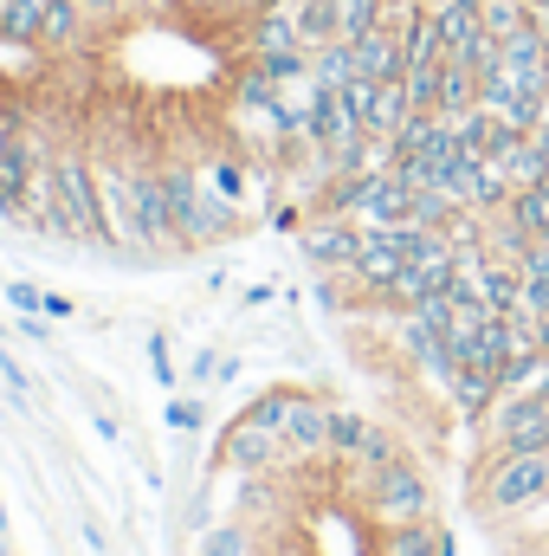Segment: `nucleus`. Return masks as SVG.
Returning <instances> with one entry per match:
<instances>
[{"instance_id": "obj_16", "label": "nucleus", "mask_w": 549, "mask_h": 556, "mask_svg": "<svg viewBox=\"0 0 549 556\" xmlns=\"http://www.w3.org/2000/svg\"><path fill=\"white\" fill-rule=\"evenodd\" d=\"M194 556H259V525H246V518H220V525L201 531Z\"/></svg>"}, {"instance_id": "obj_32", "label": "nucleus", "mask_w": 549, "mask_h": 556, "mask_svg": "<svg viewBox=\"0 0 549 556\" xmlns=\"http://www.w3.org/2000/svg\"><path fill=\"white\" fill-rule=\"evenodd\" d=\"M272 227H278V233H304V207H297V201H278Z\"/></svg>"}, {"instance_id": "obj_20", "label": "nucleus", "mask_w": 549, "mask_h": 556, "mask_svg": "<svg viewBox=\"0 0 549 556\" xmlns=\"http://www.w3.org/2000/svg\"><path fill=\"white\" fill-rule=\"evenodd\" d=\"M505 214H511V227H524L531 240H549V181H537V188H518Z\"/></svg>"}, {"instance_id": "obj_34", "label": "nucleus", "mask_w": 549, "mask_h": 556, "mask_svg": "<svg viewBox=\"0 0 549 556\" xmlns=\"http://www.w3.org/2000/svg\"><path fill=\"white\" fill-rule=\"evenodd\" d=\"M46 317H78V304H72V298H59V291H46Z\"/></svg>"}, {"instance_id": "obj_12", "label": "nucleus", "mask_w": 549, "mask_h": 556, "mask_svg": "<svg viewBox=\"0 0 549 556\" xmlns=\"http://www.w3.org/2000/svg\"><path fill=\"white\" fill-rule=\"evenodd\" d=\"M518 137H524V130H518L505 111H491V104H478V111L459 117V149H465V155H491V162H498Z\"/></svg>"}, {"instance_id": "obj_13", "label": "nucleus", "mask_w": 549, "mask_h": 556, "mask_svg": "<svg viewBox=\"0 0 549 556\" xmlns=\"http://www.w3.org/2000/svg\"><path fill=\"white\" fill-rule=\"evenodd\" d=\"M85 33H98V26L85 20V7H78V0H46V26H39V52H52V59H72V52L85 46Z\"/></svg>"}, {"instance_id": "obj_15", "label": "nucleus", "mask_w": 549, "mask_h": 556, "mask_svg": "<svg viewBox=\"0 0 549 556\" xmlns=\"http://www.w3.org/2000/svg\"><path fill=\"white\" fill-rule=\"evenodd\" d=\"M356 78H362V65H356V46H349V39H330V46L310 52V85H317V91H343V85H356Z\"/></svg>"}, {"instance_id": "obj_5", "label": "nucleus", "mask_w": 549, "mask_h": 556, "mask_svg": "<svg viewBox=\"0 0 549 556\" xmlns=\"http://www.w3.org/2000/svg\"><path fill=\"white\" fill-rule=\"evenodd\" d=\"M478 433L491 440V453H549V402L531 389H505Z\"/></svg>"}, {"instance_id": "obj_31", "label": "nucleus", "mask_w": 549, "mask_h": 556, "mask_svg": "<svg viewBox=\"0 0 549 556\" xmlns=\"http://www.w3.org/2000/svg\"><path fill=\"white\" fill-rule=\"evenodd\" d=\"M0 376H7V389H13V395H20V402H26V395H33V376H26V369H20V363H13V356H7V350H0Z\"/></svg>"}, {"instance_id": "obj_30", "label": "nucleus", "mask_w": 549, "mask_h": 556, "mask_svg": "<svg viewBox=\"0 0 549 556\" xmlns=\"http://www.w3.org/2000/svg\"><path fill=\"white\" fill-rule=\"evenodd\" d=\"M78 7H85V20H91V26H117L137 0H78Z\"/></svg>"}, {"instance_id": "obj_25", "label": "nucleus", "mask_w": 549, "mask_h": 556, "mask_svg": "<svg viewBox=\"0 0 549 556\" xmlns=\"http://www.w3.org/2000/svg\"><path fill=\"white\" fill-rule=\"evenodd\" d=\"M162 420H168V433H201L207 427V402L201 395H168Z\"/></svg>"}, {"instance_id": "obj_37", "label": "nucleus", "mask_w": 549, "mask_h": 556, "mask_svg": "<svg viewBox=\"0 0 549 556\" xmlns=\"http://www.w3.org/2000/svg\"><path fill=\"white\" fill-rule=\"evenodd\" d=\"M531 395H544L549 402V356H544V369H537V382H531Z\"/></svg>"}, {"instance_id": "obj_14", "label": "nucleus", "mask_w": 549, "mask_h": 556, "mask_svg": "<svg viewBox=\"0 0 549 556\" xmlns=\"http://www.w3.org/2000/svg\"><path fill=\"white\" fill-rule=\"evenodd\" d=\"M382 556H459V544H452L446 525L413 518V525H388L382 531Z\"/></svg>"}, {"instance_id": "obj_7", "label": "nucleus", "mask_w": 549, "mask_h": 556, "mask_svg": "<svg viewBox=\"0 0 549 556\" xmlns=\"http://www.w3.org/2000/svg\"><path fill=\"white\" fill-rule=\"evenodd\" d=\"M155 181H162V214H168V240L175 253H188V233H194V214L207 201V181L194 162H155Z\"/></svg>"}, {"instance_id": "obj_10", "label": "nucleus", "mask_w": 549, "mask_h": 556, "mask_svg": "<svg viewBox=\"0 0 549 556\" xmlns=\"http://www.w3.org/2000/svg\"><path fill=\"white\" fill-rule=\"evenodd\" d=\"M297 247H304V260L317 266V273H343L356 266V247H362V227L356 220H310L304 233H297Z\"/></svg>"}, {"instance_id": "obj_21", "label": "nucleus", "mask_w": 549, "mask_h": 556, "mask_svg": "<svg viewBox=\"0 0 549 556\" xmlns=\"http://www.w3.org/2000/svg\"><path fill=\"white\" fill-rule=\"evenodd\" d=\"M395 459H401V440H395L388 427H375V420H369V433H362L356 459L343 466V479H356V472H375V466H395Z\"/></svg>"}, {"instance_id": "obj_4", "label": "nucleus", "mask_w": 549, "mask_h": 556, "mask_svg": "<svg viewBox=\"0 0 549 556\" xmlns=\"http://www.w3.org/2000/svg\"><path fill=\"white\" fill-rule=\"evenodd\" d=\"M549 498V453H491V466L472 485V505L485 518H511Z\"/></svg>"}, {"instance_id": "obj_26", "label": "nucleus", "mask_w": 549, "mask_h": 556, "mask_svg": "<svg viewBox=\"0 0 549 556\" xmlns=\"http://www.w3.org/2000/svg\"><path fill=\"white\" fill-rule=\"evenodd\" d=\"M201 181H207L214 194L240 201V188H246V168H240V155H220V162H207V168H201Z\"/></svg>"}, {"instance_id": "obj_24", "label": "nucleus", "mask_w": 549, "mask_h": 556, "mask_svg": "<svg viewBox=\"0 0 549 556\" xmlns=\"http://www.w3.org/2000/svg\"><path fill=\"white\" fill-rule=\"evenodd\" d=\"M175 20L220 26V20H246V13H240V0H175Z\"/></svg>"}, {"instance_id": "obj_22", "label": "nucleus", "mask_w": 549, "mask_h": 556, "mask_svg": "<svg viewBox=\"0 0 549 556\" xmlns=\"http://www.w3.org/2000/svg\"><path fill=\"white\" fill-rule=\"evenodd\" d=\"M291 402H297V389L291 382H272V389H259L240 415L246 420H259V427H272V433H284V415H291Z\"/></svg>"}, {"instance_id": "obj_1", "label": "nucleus", "mask_w": 549, "mask_h": 556, "mask_svg": "<svg viewBox=\"0 0 549 556\" xmlns=\"http://www.w3.org/2000/svg\"><path fill=\"white\" fill-rule=\"evenodd\" d=\"M26 220H39L46 233L59 240H91V247H111V214H104V181H98V162L78 149V142H59L46 155V181L26 207Z\"/></svg>"}, {"instance_id": "obj_8", "label": "nucleus", "mask_w": 549, "mask_h": 556, "mask_svg": "<svg viewBox=\"0 0 549 556\" xmlns=\"http://www.w3.org/2000/svg\"><path fill=\"white\" fill-rule=\"evenodd\" d=\"M330 415H336V402L297 389V402L284 415V453H291V466L297 459H330Z\"/></svg>"}, {"instance_id": "obj_3", "label": "nucleus", "mask_w": 549, "mask_h": 556, "mask_svg": "<svg viewBox=\"0 0 549 556\" xmlns=\"http://www.w3.org/2000/svg\"><path fill=\"white\" fill-rule=\"evenodd\" d=\"M349 485H356V498H362V518H369L375 531H388V525H413V518H433V485H426V472L413 466L408 453H401L395 466L356 472Z\"/></svg>"}, {"instance_id": "obj_18", "label": "nucleus", "mask_w": 549, "mask_h": 556, "mask_svg": "<svg viewBox=\"0 0 549 556\" xmlns=\"http://www.w3.org/2000/svg\"><path fill=\"white\" fill-rule=\"evenodd\" d=\"M297 39L317 52L330 39H343V0H297Z\"/></svg>"}, {"instance_id": "obj_6", "label": "nucleus", "mask_w": 549, "mask_h": 556, "mask_svg": "<svg viewBox=\"0 0 549 556\" xmlns=\"http://www.w3.org/2000/svg\"><path fill=\"white\" fill-rule=\"evenodd\" d=\"M291 466V453H284V433L272 427H259V420L233 415V427L214 440V472H284Z\"/></svg>"}, {"instance_id": "obj_2", "label": "nucleus", "mask_w": 549, "mask_h": 556, "mask_svg": "<svg viewBox=\"0 0 549 556\" xmlns=\"http://www.w3.org/2000/svg\"><path fill=\"white\" fill-rule=\"evenodd\" d=\"M98 181H104V214H111L117 240H130L137 253H175L155 162H111V168H98Z\"/></svg>"}, {"instance_id": "obj_38", "label": "nucleus", "mask_w": 549, "mask_h": 556, "mask_svg": "<svg viewBox=\"0 0 549 556\" xmlns=\"http://www.w3.org/2000/svg\"><path fill=\"white\" fill-rule=\"evenodd\" d=\"M149 7H162V13H175V0H149Z\"/></svg>"}, {"instance_id": "obj_23", "label": "nucleus", "mask_w": 549, "mask_h": 556, "mask_svg": "<svg viewBox=\"0 0 549 556\" xmlns=\"http://www.w3.org/2000/svg\"><path fill=\"white\" fill-rule=\"evenodd\" d=\"M362 433H369V420H362V415H349V408H336V415H330V459H336V472L356 459Z\"/></svg>"}, {"instance_id": "obj_40", "label": "nucleus", "mask_w": 549, "mask_h": 556, "mask_svg": "<svg viewBox=\"0 0 549 556\" xmlns=\"http://www.w3.org/2000/svg\"><path fill=\"white\" fill-rule=\"evenodd\" d=\"M0 556H7V551H0Z\"/></svg>"}, {"instance_id": "obj_29", "label": "nucleus", "mask_w": 549, "mask_h": 556, "mask_svg": "<svg viewBox=\"0 0 549 556\" xmlns=\"http://www.w3.org/2000/svg\"><path fill=\"white\" fill-rule=\"evenodd\" d=\"M149 369H155V382H162V389H175V382H181V376H175V356H168V337H162V330L149 337Z\"/></svg>"}, {"instance_id": "obj_36", "label": "nucleus", "mask_w": 549, "mask_h": 556, "mask_svg": "<svg viewBox=\"0 0 549 556\" xmlns=\"http://www.w3.org/2000/svg\"><path fill=\"white\" fill-rule=\"evenodd\" d=\"M531 343L549 356V311H544V317H531Z\"/></svg>"}, {"instance_id": "obj_9", "label": "nucleus", "mask_w": 549, "mask_h": 556, "mask_svg": "<svg viewBox=\"0 0 549 556\" xmlns=\"http://www.w3.org/2000/svg\"><path fill=\"white\" fill-rule=\"evenodd\" d=\"M304 137L317 142L330 162H343V155L362 142V117H356V104H349L343 91H317V98H310V130H304Z\"/></svg>"}, {"instance_id": "obj_19", "label": "nucleus", "mask_w": 549, "mask_h": 556, "mask_svg": "<svg viewBox=\"0 0 549 556\" xmlns=\"http://www.w3.org/2000/svg\"><path fill=\"white\" fill-rule=\"evenodd\" d=\"M39 26H46V0H0V39L39 52Z\"/></svg>"}, {"instance_id": "obj_28", "label": "nucleus", "mask_w": 549, "mask_h": 556, "mask_svg": "<svg viewBox=\"0 0 549 556\" xmlns=\"http://www.w3.org/2000/svg\"><path fill=\"white\" fill-rule=\"evenodd\" d=\"M7 304H13L20 317H46V291H39L33 278H7Z\"/></svg>"}, {"instance_id": "obj_27", "label": "nucleus", "mask_w": 549, "mask_h": 556, "mask_svg": "<svg viewBox=\"0 0 549 556\" xmlns=\"http://www.w3.org/2000/svg\"><path fill=\"white\" fill-rule=\"evenodd\" d=\"M524 13H531V0H485V33H518L524 26Z\"/></svg>"}, {"instance_id": "obj_33", "label": "nucleus", "mask_w": 549, "mask_h": 556, "mask_svg": "<svg viewBox=\"0 0 549 556\" xmlns=\"http://www.w3.org/2000/svg\"><path fill=\"white\" fill-rule=\"evenodd\" d=\"M220 376V350H201L194 363H188V382H214Z\"/></svg>"}, {"instance_id": "obj_11", "label": "nucleus", "mask_w": 549, "mask_h": 556, "mask_svg": "<svg viewBox=\"0 0 549 556\" xmlns=\"http://www.w3.org/2000/svg\"><path fill=\"white\" fill-rule=\"evenodd\" d=\"M413 220V188L388 168V175H362V207H356V227H401Z\"/></svg>"}, {"instance_id": "obj_39", "label": "nucleus", "mask_w": 549, "mask_h": 556, "mask_svg": "<svg viewBox=\"0 0 549 556\" xmlns=\"http://www.w3.org/2000/svg\"><path fill=\"white\" fill-rule=\"evenodd\" d=\"M537 556H549V551H537Z\"/></svg>"}, {"instance_id": "obj_17", "label": "nucleus", "mask_w": 549, "mask_h": 556, "mask_svg": "<svg viewBox=\"0 0 549 556\" xmlns=\"http://www.w3.org/2000/svg\"><path fill=\"white\" fill-rule=\"evenodd\" d=\"M498 168H505V181H511V188H537V181H549V155H544V142L531 137V130L498 155Z\"/></svg>"}, {"instance_id": "obj_35", "label": "nucleus", "mask_w": 549, "mask_h": 556, "mask_svg": "<svg viewBox=\"0 0 549 556\" xmlns=\"http://www.w3.org/2000/svg\"><path fill=\"white\" fill-rule=\"evenodd\" d=\"M278 7H291V0H240V13H246V20H259V13H278Z\"/></svg>"}]
</instances>
